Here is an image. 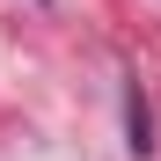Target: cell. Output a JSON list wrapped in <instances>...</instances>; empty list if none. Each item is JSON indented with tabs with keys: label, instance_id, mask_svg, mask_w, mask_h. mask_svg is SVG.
I'll list each match as a JSON object with an SVG mask.
<instances>
[{
	"label": "cell",
	"instance_id": "6da1fadb",
	"mask_svg": "<svg viewBox=\"0 0 161 161\" xmlns=\"http://www.w3.org/2000/svg\"><path fill=\"white\" fill-rule=\"evenodd\" d=\"M125 132H132V154H154V110H147V95H139V80L125 88Z\"/></svg>",
	"mask_w": 161,
	"mask_h": 161
}]
</instances>
